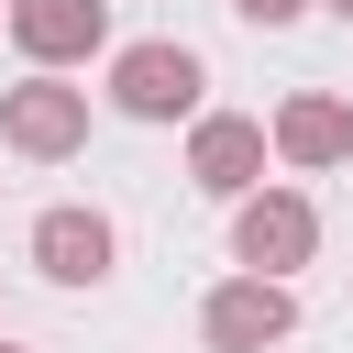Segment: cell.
<instances>
[{
	"mask_svg": "<svg viewBox=\"0 0 353 353\" xmlns=\"http://www.w3.org/2000/svg\"><path fill=\"white\" fill-rule=\"evenodd\" d=\"M199 88H210V66H199L188 44H165V33L110 44V77H99V99H110L121 121H199Z\"/></svg>",
	"mask_w": 353,
	"mask_h": 353,
	"instance_id": "6da1fadb",
	"label": "cell"
},
{
	"mask_svg": "<svg viewBox=\"0 0 353 353\" xmlns=\"http://www.w3.org/2000/svg\"><path fill=\"white\" fill-rule=\"evenodd\" d=\"M22 265H33L44 287H110V265H121V232H110V210H88V199H55V210H33V232H22Z\"/></svg>",
	"mask_w": 353,
	"mask_h": 353,
	"instance_id": "7a4b0ae2",
	"label": "cell"
},
{
	"mask_svg": "<svg viewBox=\"0 0 353 353\" xmlns=\"http://www.w3.org/2000/svg\"><path fill=\"white\" fill-rule=\"evenodd\" d=\"M0 143L33 154V165H66V154L88 143V88L55 77V66H33L22 88H0Z\"/></svg>",
	"mask_w": 353,
	"mask_h": 353,
	"instance_id": "3957f363",
	"label": "cell"
},
{
	"mask_svg": "<svg viewBox=\"0 0 353 353\" xmlns=\"http://www.w3.org/2000/svg\"><path fill=\"white\" fill-rule=\"evenodd\" d=\"M265 165H276V132H265L254 110H199V121H188V188H199V199L232 210V199L265 188Z\"/></svg>",
	"mask_w": 353,
	"mask_h": 353,
	"instance_id": "277c9868",
	"label": "cell"
},
{
	"mask_svg": "<svg viewBox=\"0 0 353 353\" xmlns=\"http://www.w3.org/2000/svg\"><path fill=\"white\" fill-rule=\"evenodd\" d=\"M309 254H320V210H309L298 188L265 176L254 199H232V265H243V276H298Z\"/></svg>",
	"mask_w": 353,
	"mask_h": 353,
	"instance_id": "5b68a950",
	"label": "cell"
},
{
	"mask_svg": "<svg viewBox=\"0 0 353 353\" xmlns=\"http://www.w3.org/2000/svg\"><path fill=\"white\" fill-rule=\"evenodd\" d=\"M287 331H298V287L287 276H221L199 298V342L210 353H276Z\"/></svg>",
	"mask_w": 353,
	"mask_h": 353,
	"instance_id": "8992f818",
	"label": "cell"
},
{
	"mask_svg": "<svg viewBox=\"0 0 353 353\" xmlns=\"http://www.w3.org/2000/svg\"><path fill=\"white\" fill-rule=\"evenodd\" d=\"M11 44H22V66H88V55H110V0H11Z\"/></svg>",
	"mask_w": 353,
	"mask_h": 353,
	"instance_id": "52a82bcc",
	"label": "cell"
},
{
	"mask_svg": "<svg viewBox=\"0 0 353 353\" xmlns=\"http://www.w3.org/2000/svg\"><path fill=\"white\" fill-rule=\"evenodd\" d=\"M265 132H276V165H298V176L353 165V99H331V88H287Z\"/></svg>",
	"mask_w": 353,
	"mask_h": 353,
	"instance_id": "ba28073f",
	"label": "cell"
},
{
	"mask_svg": "<svg viewBox=\"0 0 353 353\" xmlns=\"http://www.w3.org/2000/svg\"><path fill=\"white\" fill-rule=\"evenodd\" d=\"M232 11H243L254 33H287V22H298V11H320V0H232Z\"/></svg>",
	"mask_w": 353,
	"mask_h": 353,
	"instance_id": "9c48e42d",
	"label": "cell"
},
{
	"mask_svg": "<svg viewBox=\"0 0 353 353\" xmlns=\"http://www.w3.org/2000/svg\"><path fill=\"white\" fill-rule=\"evenodd\" d=\"M320 11H342V22H353V0H320Z\"/></svg>",
	"mask_w": 353,
	"mask_h": 353,
	"instance_id": "30bf717a",
	"label": "cell"
},
{
	"mask_svg": "<svg viewBox=\"0 0 353 353\" xmlns=\"http://www.w3.org/2000/svg\"><path fill=\"white\" fill-rule=\"evenodd\" d=\"M0 33H11V0H0Z\"/></svg>",
	"mask_w": 353,
	"mask_h": 353,
	"instance_id": "8fae6325",
	"label": "cell"
},
{
	"mask_svg": "<svg viewBox=\"0 0 353 353\" xmlns=\"http://www.w3.org/2000/svg\"><path fill=\"white\" fill-rule=\"evenodd\" d=\"M0 353H22V342H0Z\"/></svg>",
	"mask_w": 353,
	"mask_h": 353,
	"instance_id": "7c38bea8",
	"label": "cell"
}]
</instances>
